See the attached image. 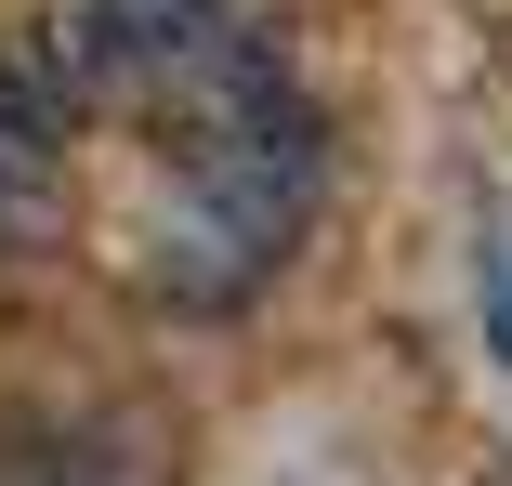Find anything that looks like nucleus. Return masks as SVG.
I'll return each instance as SVG.
<instances>
[{
  "instance_id": "f257e3e1",
  "label": "nucleus",
  "mask_w": 512,
  "mask_h": 486,
  "mask_svg": "<svg viewBox=\"0 0 512 486\" xmlns=\"http://www.w3.org/2000/svg\"><path fill=\"white\" fill-rule=\"evenodd\" d=\"M158 106V224H145V289L184 316H237L250 289L316 237L329 198V119L263 40L211 27L145 79Z\"/></svg>"
},
{
  "instance_id": "f03ea898",
  "label": "nucleus",
  "mask_w": 512,
  "mask_h": 486,
  "mask_svg": "<svg viewBox=\"0 0 512 486\" xmlns=\"http://www.w3.org/2000/svg\"><path fill=\"white\" fill-rule=\"evenodd\" d=\"M473 316H486V355L512 368V224H486V250H473Z\"/></svg>"
}]
</instances>
